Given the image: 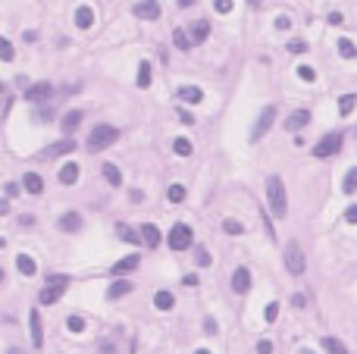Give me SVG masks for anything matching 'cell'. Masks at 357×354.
Instances as JSON below:
<instances>
[{
    "label": "cell",
    "mask_w": 357,
    "mask_h": 354,
    "mask_svg": "<svg viewBox=\"0 0 357 354\" xmlns=\"http://www.w3.org/2000/svg\"><path fill=\"white\" fill-rule=\"evenodd\" d=\"M0 282H4V270H0Z\"/></svg>",
    "instance_id": "cell-57"
},
{
    "label": "cell",
    "mask_w": 357,
    "mask_h": 354,
    "mask_svg": "<svg viewBox=\"0 0 357 354\" xmlns=\"http://www.w3.org/2000/svg\"><path fill=\"white\" fill-rule=\"evenodd\" d=\"M342 132H329L326 138H320V144L314 148V157H332V154H338L342 150Z\"/></svg>",
    "instance_id": "cell-6"
},
{
    "label": "cell",
    "mask_w": 357,
    "mask_h": 354,
    "mask_svg": "<svg viewBox=\"0 0 357 354\" xmlns=\"http://www.w3.org/2000/svg\"><path fill=\"white\" fill-rule=\"evenodd\" d=\"M172 150H176L178 157H192L194 148H192V141H188V138H176V141H172Z\"/></svg>",
    "instance_id": "cell-30"
},
{
    "label": "cell",
    "mask_w": 357,
    "mask_h": 354,
    "mask_svg": "<svg viewBox=\"0 0 357 354\" xmlns=\"http://www.w3.org/2000/svg\"><path fill=\"white\" fill-rule=\"evenodd\" d=\"M222 229L229 232V235H242V232H244V226H242L238 220H232V216H229V220H222Z\"/></svg>",
    "instance_id": "cell-37"
},
{
    "label": "cell",
    "mask_w": 357,
    "mask_h": 354,
    "mask_svg": "<svg viewBox=\"0 0 357 354\" xmlns=\"http://www.w3.org/2000/svg\"><path fill=\"white\" fill-rule=\"evenodd\" d=\"M132 13L138 19H144V22H157L160 19V4H157V0H141V4H135Z\"/></svg>",
    "instance_id": "cell-8"
},
{
    "label": "cell",
    "mask_w": 357,
    "mask_h": 354,
    "mask_svg": "<svg viewBox=\"0 0 357 354\" xmlns=\"http://www.w3.org/2000/svg\"><path fill=\"white\" fill-rule=\"evenodd\" d=\"M357 107V94H342V100H338V113L342 116H351Z\"/></svg>",
    "instance_id": "cell-27"
},
{
    "label": "cell",
    "mask_w": 357,
    "mask_h": 354,
    "mask_svg": "<svg viewBox=\"0 0 357 354\" xmlns=\"http://www.w3.org/2000/svg\"><path fill=\"white\" fill-rule=\"evenodd\" d=\"M150 82H154V76H150V63L144 60L138 66V88H150Z\"/></svg>",
    "instance_id": "cell-29"
},
{
    "label": "cell",
    "mask_w": 357,
    "mask_h": 354,
    "mask_svg": "<svg viewBox=\"0 0 357 354\" xmlns=\"http://www.w3.org/2000/svg\"><path fill=\"white\" fill-rule=\"evenodd\" d=\"M338 54L344 56V60H354V56H357V44L348 41V38H342V41H338Z\"/></svg>",
    "instance_id": "cell-31"
},
{
    "label": "cell",
    "mask_w": 357,
    "mask_h": 354,
    "mask_svg": "<svg viewBox=\"0 0 357 354\" xmlns=\"http://www.w3.org/2000/svg\"><path fill=\"white\" fill-rule=\"evenodd\" d=\"M272 120H276V107H264L260 110V116H257V126H254V132H251V141H260L266 132H270V126H272Z\"/></svg>",
    "instance_id": "cell-7"
},
{
    "label": "cell",
    "mask_w": 357,
    "mask_h": 354,
    "mask_svg": "<svg viewBox=\"0 0 357 354\" xmlns=\"http://www.w3.org/2000/svg\"><path fill=\"white\" fill-rule=\"evenodd\" d=\"M132 288H135L132 282L119 279V282H113V286H110V292H106V298H110V301H116V298H122V294H128V292H132Z\"/></svg>",
    "instance_id": "cell-23"
},
{
    "label": "cell",
    "mask_w": 357,
    "mask_h": 354,
    "mask_svg": "<svg viewBox=\"0 0 357 354\" xmlns=\"http://www.w3.org/2000/svg\"><path fill=\"white\" fill-rule=\"evenodd\" d=\"M16 270H19L22 276H34V273H38V266H34V260H32L28 254H19L16 257Z\"/></svg>",
    "instance_id": "cell-24"
},
{
    "label": "cell",
    "mask_w": 357,
    "mask_h": 354,
    "mask_svg": "<svg viewBox=\"0 0 357 354\" xmlns=\"http://www.w3.org/2000/svg\"><path fill=\"white\" fill-rule=\"evenodd\" d=\"M344 222H357V204H351L344 210Z\"/></svg>",
    "instance_id": "cell-46"
},
{
    "label": "cell",
    "mask_w": 357,
    "mask_h": 354,
    "mask_svg": "<svg viewBox=\"0 0 357 354\" xmlns=\"http://www.w3.org/2000/svg\"><path fill=\"white\" fill-rule=\"evenodd\" d=\"M66 329H69V332H85V320H82V316H69Z\"/></svg>",
    "instance_id": "cell-38"
},
{
    "label": "cell",
    "mask_w": 357,
    "mask_h": 354,
    "mask_svg": "<svg viewBox=\"0 0 357 354\" xmlns=\"http://www.w3.org/2000/svg\"><path fill=\"white\" fill-rule=\"evenodd\" d=\"M257 354H272V342L260 338V342H257Z\"/></svg>",
    "instance_id": "cell-43"
},
{
    "label": "cell",
    "mask_w": 357,
    "mask_h": 354,
    "mask_svg": "<svg viewBox=\"0 0 357 354\" xmlns=\"http://www.w3.org/2000/svg\"><path fill=\"white\" fill-rule=\"evenodd\" d=\"M13 56H16V50H13V44H10L6 38H0V60H13Z\"/></svg>",
    "instance_id": "cell-36"
},
{
    "label": "cell",
    "mask_w": 357,
    "mask_h": 354,
    "mask_svg": "<svg viewBox=\"0 0 357 354\" xmlns=\"http://www.w3.org/2000/svg\"><path fill=\"white\" fill-rule=\"evenodd\" d=\"M22 185H26V192H28V194H41V192H44V179H41L38 172H26Z\"/></svg>",
    "instance_id": "cell-19"
},
{
    "label": "cell",
    "mask_w": 357,
    "mask_h": 354,
    "mask_svg": "<svg viewBox=\"0 0 357 354\" xmlns=\"http://www.w3.org/2000/svg\"><path fill=\"white\" fill-rule=\"evenodd\" d=\"M154 308L157 310H172L176 308V294L172 292H157L154 294Z\"/></svg>",
    "instance_id": "cell-20"
},
{
    "label": "cell",
    "mask_w": 357,
    "mask_h": 354,
    "mask_svg": "<svg viewBox=\"0 0 357 354\" xmlns=\"http://www.w3.org/2000/svg\"><path fill=\"white\" fill-rule=\"evenodd\" d=\"M116 138H119V128H116V126L100 122V126H94V128H91V135H88V148H91V150H106Z\"/></svg>",
    "instance_id": "cell-3"
},
{
    "label": "cell",
    "mask_w": 357,
    "mask_h": 354,
    "mask_svg": "<svg viewBox=\"0 0 357 354\" xmlns=\"http://www.w3.org/2000/svg\"><path fill=\"white\" fill-rule=\"evenodd\" d=\"M6 210H10V200H0V216H4Z\"/></svg>",
    "instance_id": "cell-52"
},
{
    "label": "cell",
    "mask_w": 357,
    "mask_h": 354,
    "mask_svg": "<svg viewBox=\"0 0 357 354\" xmlns=\"http://www.w3.org/2000/svg\"><path fill=\"white\" fill-rule=\"evenodd\" d=\"M78 163H66V166L63 170H60V182H63V185H76L78 182Z\"/></svg>",
    "instance_id": "cell-22"
},
{
    "label": "cell",
    "mask_w": 357,
    "mask_h": 354,
    "mask_svg": "<svg viewBox=\"0 0 357 354\" xmlns=\"http://www.w3.org/2000/svg\"><path fill=\"white\" fill-rule=\"evenodd\" d=\"M178 120H182V126H194V116L188 110H178Z\"/></svg>",
    "instance_id": "cell-47"
},
{
    "label": "cell",
    "mask_w": 357,
    "mask_h": 354,
    "mask_svg": "<svg viewBox=\"0 0 357 354\" xmlns=\"http://www.w3.org/2000/svg\"><path fill=\"white\" fill-rule=\"evenodd\" d=\"M141 242L148 248H160V229L154 226V222H144V226H141Z\"/></svg>",
    "instance_id": "cell-15"
},
{
    "label": "cell",
    "mask_w": 357,
    "mask_h": 354,
    "mask_svg": "<svg viewBox=\"0 0 357 354\" xmlns=\"http://www.w3.org/2000/svg\"><path fill=\"white\" fill-rule=\"evenodd\" d=\"M76 26H78V28H91V26H94V10H91L88 4H82V6L76 10Z\"/></svg>",
    "instance_id": "cell-17"
},
{
    "label": "cell",
    "mask_w": 357,
    "mask_h": 354,
    "mask_svg": "<svg viewBox=\"0 0 357 354\" xmlns=\"http://www.w3.org/2000/svg\"><path fill=\"white\" fill-rule=\"evenodd\" d=\"M276 28H279V32H288V28H292V19H288V16H279V19H276Z\"/></svg>",
    "instance_id": "cell-44"
},
{
    "label": "cell",
    "mask_w": 357,
    "mask_h": 354,
    "mask_svg": "<svg viewBox=\"0 0 357 354\" xmlns=\"http://www.w3.org/2000/svg\"><path fill=\"white\" fill-rule=\"evenodd\" d=\"M285 270H288L292 276H304V270H307L304 251H301V244H298V242H288V244H285Z\"/></svg>",
    "instance_id": "cell-4"
},
{
    "label": "cell",
    "mask_w": 357,
    "mask_h": 354,
    "mask_svg": "<svg viewBox=\"0 0 357 354\" xmlns=\"http://www.w3.org/2000/svg\"><path fill=\"white\" fill-rule=\"evenodd\" d=\"M292 301H294V308H304V304H307V298H304V294H294Z\"/></svg>",
    "instance_id": "cell-48"
},
{
    "label": "cell",
    "mask_w": 357,
    "mask_h": 354,
    "mask_svg": "<svg viewBox=\"0 0 357 354\" xmlns=\"http://www.w3.org/2000/svg\"><path fill=\"white\" fill-rule=\"evenodd\" d=\"M266 200H270V210L276 220H282L288 214V198H285V185H282L279 176H270L266 179Z\"/></svg>",
    "instance_id": "cell-1"
},
{
    "label": "cell",
    "mask_w": 357,
    "mask_h": 354,
    "mask_svg": "<svg viewBox=\"0 0 357 354\" xmlns=\"http://www.w3.org/2000/svg\"><path fill=\"white\" fill-rule=\"evenodd\" d=\"M176 98L182 104H200V100H204V91H200L198 85H182L176 91Z\"/></svg>",
    "instance_id": "cell-11"
},
{
    "label": "cell",
    "mask_w": 357,
    "mask_h": 354,
    "mask_svg": "<svg viewBox=\"0 0 357 354\" xmlns=\"http://www.w3.org/2000/svg\"><path fill=\"white\" fill-rule=\"evenodd\" d=\"M188 34H192V44H204L210 38V22L207 19H198L192 22V28H188Z\"/></svg>",
    "instance_id": "cell-12"
},
{
    "label": "cell",
    "mask_w": 357,
    "mask_h": 354,
    "mask_svg": "<svg viewBox=\"0 0 357 354\" xmlns=\"http://www.w3.org/2000/svg\"><path fill=\"white\" fill-rule=\"evenodd\" d=\"M166 198H170L172 204H182V200H185V185H170V192H166Z\"/></svg>",
    "instance_id": "cell-33"
},
{
    "label": "cell",
    "mask_w": 357,
    "mask_h": 354,
    "mask_svg": "<svg viewBox=\"0 0 357 354\" xmlns=\"http://www.w3.org/2000/svg\"><path fill=\"white\" fill-rule=\"evenodd\" d=\"M307 122H310V110H294L288 120H285V128H288V132H298V128H304Z\"/></svg>",
    "instance_id": "cell-14"
},
{
    "label": "cell",
    "mask_w": 357,
    "mask_h": 354,
    "mask_svg": "<svg viewBox=\"0 0 357 354\" xmlns=\"http://www.w3.org/2000/svg\"><path fill=\"white\" fill-rule=\"evenodd\" d=\"M116 232H119V238H122V242H128V244H138V242H141V235H135V232L128 229V226H119Z\"/></svg>",
    "instance_id": "cell-35"
},
{
    "label": "cell",
    "mask_w": 357,
    "mask_h": 354,
    "mask_svg": "<svg viewBox=\"0 0 357 354\" xmlns=\"http://www.w3.org/2000/svg\"><path fill=\"white\" fill-rule=\"evenodd\" d=\"M60 229H63V232H78L82 229V216L76 214V210H72V214H63V216H60Z\"/></svg>",
    "instance_id": "cell-21"
},
{
    "label": "cell",
    "mask_w": 357,
    "mask_h": 354,
    "mask_svg": "<svg viewBox=\"0 0 357 354\" xmlns=\"http://www.w3.org/2000/svg\"><path fill=\"white\" fill-rule=\"evenodd\" d=\"M301 354H314V351H307V348H304V351H301Z\"/></svg>",
    "instance_id": "cell-56"
},
{
    "label": "cell",
    "mask_w": 357,
    "mask_h": 354,
    "mask_svg": "<svg viewBox=\"0 0 357 354\" xmlns=\"http://www.w3.org/2000/svg\"><path fill=\"white\" fill-rule=\"evenodd\" d=\"M28 323H32V342H34V348H44V329H41V314H38V310H32V314H28Z\"/></svg>",
    "instance_id": "cell-13"
},
{
    "label": "cell",
    "mask_w": 357,
    "mask_h": 354,
    "mask_svg": "<svg viewBox=\"0 0 357 354\" xmlns=\"http://www.w3.org/2000/svg\"><path fill=\"white\" fill-rule=\"evenodd\" d=\"M192 4H198V0H178V6H192Z\"/></svg>",
    "instance_id": "cell-53"
},
{
    "label": "cell",
    "mask_w": 357,
    "mask_h": 354,
    "mask_svg": "<svg viewBox=\"0 0 357 354\" xmlns=\"http://www.w3.org/2000/svg\"><path fill=\"white\" fill-rule=\"evenodd\" d=\"M182 286H188V288L198 286V276H185V279H182Z\"/></svg>",
    "instance_id": "cell-50"
},
{
    "label": "cell",
    "mask_w": 357,
    "mask_h": 354,
    "mask_svg": "<svg viewBox=\"0 0 357 354\" xmlns=\"http://www.w3.org/2000/svg\"><path fill=\"white\" fill-rule=\"evenodd\" d=\"M264 316H266V323H272V320H276V316H279V304H276V301H272V304H266Z\"/></svg>",
    "instance_id": "cell-42"
},
{
    "label": "cell",
    "mask_w": 357,
    "mask_h": 354,
    "mask_svg": "<svg viewBox=\"0 0 357 354\" xmlns=\"http://www.w3.org/2000/svg\"><path fill=\"white\" fill-rule=\"evenodd\" d=\"M138 264H141V257H138V254H128V257H122V260L113 266V273H116V276H119V273H128V270H135Z\"/></svg>",
    "instance_id": "cell-26"
},
{
    "label": "cell",
    "mask_w": 357,
    "mask_h": 354,
    "mask_svg": "<svg viewBox=\"0 0 357 354\" xmlns=\"http://www.w3.org/2000/svg\"><path fill=\"white\" fill-rule=\"evenodd\" d=\"M288 50H292V54H307V44H304V41H292Z\"/></svg>",
    "instance_id": "cell-45"
},
{
    "label": "cell",
    "mask_w": 357,
    "mask_h": 354,
    "mask_svg": "<svg viewBox=\"0 0 357 354\" xmlns=\"http://www.w3.org/2000/svg\"><path fill=\"white\" fill-rule=\"evenodd\" d=\"M294 72H298V78H301V82H314V78H316V72H314V66H298Z\"/></svg>",
    "instance_id": "cell-39"
},
{
    "label": "cell",
    "mask_w": 357,
    "mask_h": 354,
    "mask_svg": "<svg viewBox=\"0 0 357 354\" xmlns=\"http://www.w3.org/2000/svg\"><path fill=\"white\" fill-rule=\"evenodd\" d=\"M248 288H251V270L238 266L235 273H232V292L235 294H248Z\"/></svg>",
    "instance_id": "cell-9"
},
{
    "label": "cell",
    "mask_w": 357,
    "mask_h": 354,
    "mask_svg": "<svg viewBox=\"0 0 357 354\" xmlns=\"http://www.w3.org/2000/svg\"><path fill=\"white\" fill-rule=\"evenodd\" d=\"M213 10H216L220 16H226V13H232V0H213Z\"/></svg>",
    "instance_id": "cell-41"
},
{
    "label": "cell",
    "mask_w": 357,
    "mask_h": 354,
    "mask_svg": "<svg viewBox=\"0 0 357 354\" xmlns=\"http://www.w3.org/2000/svg\"><path fill=\"white\" fill-rule=\"evenodd\" d=\"M172 44L178 47V50H192V47H194V44H192V34H188L185 28H176V32H172Z\"/></svg>",
    "instance_id": "cell-25"
},
{
    "label": "cell",
    "mask_w": 357,
    "mask_h": 354,
    "mask_svg": "<svg viewBox=\"0 0 357 354\" xmlns=\"http://www.w3.org/2000/svg\"><path fill=\"white\" fill-rule=\"evenodd\" d=\"M194 354H210V351H207V348H198V351H194Z\"/></svg>",
    "instance_id": "cell-55"
},
{
    "label": "cell",
    "mask_w": 357,
    "mask_h": 354,
    "mask_svg": "<svg viewBox=\"0 0 357 354\" xmlns=\"http://www.w3.org/2000/svg\"><path fill=\"white\" fill-rule=\"evenodd\" d=\"M69 288V276L63 273H54V276H47L44 279V288L38 292V301L41 304H56L60 298H63V292Z\"/></svg>",
    "instance_id": "cell-2"
},
{
    "label": "cell",
    "mask_w": 357,
    "mask_h": 354,
    "mask_svg": "<svg viewBox=\"0 0 357 354\" xmlns=\"http://www.w3.org/2000/svg\"><path fill=\"white\" fill-rule=\"evenodd\" d=\"M6 354H22V351H19V348H10V351H6Z\"/></svg>",
    "instance_id": "cell-54"
},
{
    "label": "cell",
    "mask_w": 357,
    "mask_h": 354,
    "mask_svg": "<svg viewBox=\"0 0 357 354\" xmlns=\"http://www.w3.org/2000/svg\"><path fill=\"white\" fill-rule=\"evenodd\" d=\"M76 150V141L72 138H66V141H56V144L47 148V154L44 157H63V154H72Z\"/></svg>",
    "instance_id": "cell-16"
},
{
    "label": "cell",
    "mask_w": 357,
    "mask_h": 354,
    "mask_svg": "<svg viewBox=\"0 0 357 354\" xmlns=\"http://www.w3.org/2000/svg\"><path fill=\"white\" fill-rule=\"evenodd\" d=\"M50 94H54V85H50V82H38V85H32V88L26 91V100L38 104V100H47Z\"/></svg>",
    "instance_id": "cell-10"
},
{
    "label": "cell",
    "mask_w": 357,
    "mask_h": 354,
    "mask_svg": "<svg viewBox=\"0 0 357 354\" xmlns=\"http://www.w3.org/2000/svg\"><path fill=\"white\" fill-rule=\"evenodd\" d=\"M4 244H6V242H4V238H0V248H4Z\"/></svg>",
    "instance_id": "cell-58"
},
{
    "label": "cell",
    "mask_w": 357,
    "mask_h": 354,
    "mask_svg": "<svg viewBox=\"0 0 357 354\" xmlns=\"http://www.w3.org/2000/svg\"><path fill=\"white\" fill-rule=\"evenodd\" d=\"M323 348H326L329 354H348V348H344L338 338H326V342H323Z\"/></svg>",
    "instance_id": "cell-34"
},
{
    "label": "cell",
    "mask_w": 357,
    "mask_h": 354,
    "mask_svg": "<svg viewBox=\"0 0 357 354\" xmlns=\"http://www.w3.org/2000/svg\"><path fill=\"white\" fill-rule=\"evenodd\" d=\"M78 126H82V110H69V113L63 116V122H60V128H63L66 135H72Z\"/></svg>",
    "instance_id": "cell-18"
},
{
    "label": "cell",
    "mask_w": 357,
    "mask_h": 354,
    "mask_svg": "<svg viewBox=\"0 0 357 354\" xmlns=\"http://www.w3.org/2000/svg\"><path fill=\"white\" fill-rule=\"evenodd\" d=\"M6 194H10V198L19 194V185H16V182H10V185H6Z\"/></svg>",
    "instance_id": "cell-49"
},
{
    "label": "cell",
    "mask_w": 357,
    "mask_h": 354,
    "mask_svg": "<svg viewBox=\"0 0 357 354\" xmlns=\"http://www.w3.org/2000/svg\"><path fill=\"white\" fill-rule=\"evenodd\" d=\"M194 260H198V266H210V251L207 248H194Z\"/></svg>",
    "instance_id": "cell-40"
},
{
    "label": "cell",
    "mask_w": 357,
    "mask_h": 354,
    "mask_svg": "<svg viewBox=\"0 0 357 354\" xmlns=\"http://www.w3.org/2000/svg\"><path fill=\"white\" fill-rule=\"evenodd\" d=\"M104 179L106 182H110V185H119V182H122V172H119V166H113V163H104Z\"/></svg>",
    "instance_id": "cell-28"
},
{
    "label": "cell",
    "mask_w": 357,
    "mask_h": 354,
    "mask_svg": "<svg viewBox=\"0 0 357 354\" xmlns=\"http://www.w3.org/2000/svg\"><path fill=\"white\" fill-rule=\"evenodd\" d=\"M342 188H344V194H354V192H357V166H354V170H348V176H344Z\"/></svg>",
    "instance_id": "cell-32"
},
{
    "label": "cell",
    "mask_w": 357,
    "mask_h": 354,
    "mask_svg": "<svg viewBox=\"0 0 357 354\" xmlns=\"http://www.w3.org/2000/svg\"><path fill=\"white\" fill-rule=\"evenodd\" d=\"M192 226L188 222H176V226L170 229V248L172 251H185V248H192Z\"/></svg>",
    "instance_id": "cell-5"
},
{
    "label": "cell",
    "mask_w": 357,
    "mask_h": 354,
    "mask_svg": "<svg viewBox=\"0 0 357 354\" xmlns=\"http://www.w3.org/2000/svg\"><path fill=\"white\" fill-rule=\"evenodd\" d=\"M329 22L332 26H342V13H329Z\"/></svg>",
    "instance_id": "cell-51"
}]
</instances>
